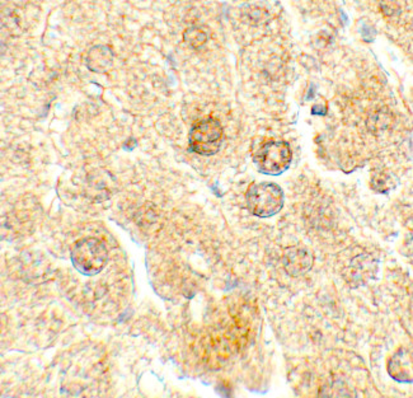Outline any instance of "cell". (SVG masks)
<instances>
[{
    "instance_id": "6",
    "label": "cell",
    "mask_w": 413,
    "mask_h": 398,
    "mask_svg": "<svg viewBox=\"0 0 413 398\" xmlns=\"http://www.w3.org/2000/svg\"><path fill=\"white\" fill-rule=\"evenodd\" d=\"M114 55L107 46H95L89 50L87 67L95 73H103L112 65Z\"/></svg>"
},
{
    "instance_id": "3",
    "label": "cell",
    "mask_w": 413,
    "mask_h": 398,
    "mask_svg": "<svg viewBox=\"0 0 413 398\" xmlns=\"http://www.w3.org/2000/svg\"><path fill=\"white\" fill-rule=\"evenodd\" d=\"M223 128L215 118L197 123L190 131V148L200 156H212L223 143Z\"/></svg>"
},
{
    "instance_id": "5",
    "label": "cell",
    "mask_w": 413,
    "mask_h": 398,
    "mask_svg": "<svg viewBox=\"0 0 413 398\" xmlns=\"http://www.w3.org/2000/svg\"><path fill=\"white\" fill-rule=\"evenodd\" d=\"M388 373L400 383L413 382V351L406 348L397 351L388 363Z\"/></svg>"
},
{
    "instance_id": "7",
    "label": "cell",
    "mask_w": 413,
    "mask_h": 398,
    "mask_svg": "<svg viewBox=\"0 0 413 398\" xmlns=\"http://www.w3.org/2000/svg\"><path fill=\"white\" fill-rule=\"evenodd\" d=\"M184 42L192 48H200L203 46L208 41V34L203 31V28L192 27L189 28L184 34H183Z\"/></svg>"
},
{
    "instance_id": "4",
    "label": "cell",
    "mask_w": 413,
    "mask_h": 398,
    "mask_svg": "<svg viewBox=\"0 0 413 398\" xmlns=\"http://www.w3.org/2000/svg\"><path fill=\"white\" fill-rule=\"evenodd\" d=\"M292 153L290 146L285 142H270L258 151L255 163L258 171L264 174L278 176L284 173L292 163Z\"/></svg>"
},
{
    "instance_id": "2",
    "label": "cell",
    "mask_w": 413,
    "mask_h": 398,
    "mask_svg": "<svg viewBox=\"0 0 413 398\" xmlns=\"http://www.w3.org/2000/svg\"><path fill=\"white\" fill-rule=\"evenodd\" d=\"M245 199L251 214L258 218H270L283 209L284 191L276 184L261 182L248 188Z\"/></svg>"
},
{
    "instance_id": "1",
    "label": "cell",
    "mask_w": 413,
    "mask_h": 398,
    "mask_svg": "<svg viewBox=\"0 0 413 398\" xmlns=\"http://www.w3.org/2000/svg\"><path fill=\"white\" fill-rule=\"evenodd\" d=\"M72 262L74 268L84 276H95L106 268L109 262V251L102 240L84 238L78 240L72 248Z\"/></svg>"
}]
</instances>
